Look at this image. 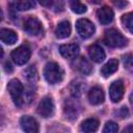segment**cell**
I'll return each instance as SVG.
<instances>
[{
    "instance_id": "7a4b0ae2",
    "label": "cell",
    "mask_w": 133,
    "mask_h": 133,
    "mask_svg": "<svg viewBox=\"0 0 133 133\" xmlns=\"http://www.w3.org/2000/svg\"><path fill=\"white\" fill-rule=\"evenodd\" d=\"M104 43L112 48H122L128 44L127 38L116 29H108L105 32Z\"/></svg>"
},
{
    "instance_id": "603a6c76",
    "label": "cell",
    "mask_w": 133,
    "mask_h": 133,
    "mask_svg": "<svg viewBox=\"0 0 133 133\" xmlns=\"http://www.w3.org/2000/svg\"><path fill=\"white\" fill-rule=\"evenodd\" d=\"M24 77H25V79H26L27 81H29V82H35V81L37 80V78H38V76H37V71H36L35 66H34V65L28 66V68L24 71Z\"/></svg>"
},
{
    "instance_id": "d4e9b609",
    "label": "cell",
    "mask_w": 133,
    "mask_h": 133,
    "mask_svg": "<svg viewBox=\"0 0 133 133\" xmlns=\"http://www.w3.org/2000/svg\"><path fill=\"white\" fill-rule=\"evenodd\" d=\"M117 131H118V126L116 123L112 121L107 122L103 128V133H117Z\"/></svg>"
},
{
    "instance_id": "6da1fadb",
    "label": "cell",
    "mask_w": 133,
    "mask_h": 133,
    "mask_svg": "<svg viewBox=\"0 0 133 133\" xmlns=\"http://www.w3.org/2000/svg\"><path fill=\"white\" fill-rule=\"evenodd\" d=\"M44 77L46 81L50 84H56L62 81L63 79V71L60 65L56 62H48L44 69Z\"/></svg>"
},
{
    "instance_id": "4fadbf2b",
    "label": "cell",
    "mask_w": 133,
    "mask_h": 133,
    "mask_svg": "<svg viewBox=\"0 0 133 133\" xmlns=\"http://www.w3.org/2000/svg\"><path fill=\"white\" fill-rule=\"evenodd\" d=\"M88 54L95 62H102L105 59V52L99 45H91L88 47Z\"/></svg>"
},
{
    "instance_id": "9a60e30c",
    "label": "cell",
    "mask_w": 133,
    "mask_h": 133,
    "mask_svg": "<svg viewBox=\"0 0 133 133\" xmlns=\"http://www.w3.org/2000/svg\"><path fill=\"white\" fill-rule=\"evenodd\" d=\"M71 30H72V28H71L70 22H68V21H62V22H60V23L57 25L56 30H55V35H56V37H58V38H66V37L70 36Z\"/></svg>"
},
{
    "instance_id": "4316f807",
    "label": "cell",
    "mask_w": 133,
    "mask_h": 133,
    "mask_svg": "<svg viewBox=\"0 0 133 133\" xmlns=\"http://www.w3.org/2000/svg\"><path fill=\"white\" fill-rule=\"evenodd\" d=\"M116 113H117V115H118L119 117H127V116L129 115V110H128L127 107L123 106V107L119 108V110H118Z\"/></svg>"
},
{
    "instance_id": "277c9868",
    "label": "cell",
    "mask_w": 133,
    "mask_h": 133,
    "mask_svg": "<svg viewBox=\"0 0 133 133\" xmlns=\"http://www.w3.org/2000/svg\"><path fill=\"white\" fill-rule=\"evenodd\" d=\"M31 55V50L27 45H22L18 48H16L11 53L10 57L14 60V62L18 65H23L25 64Z\"/></svg>"
},
{
    "instance_id": "83f0119b",
    "label": "cell",
    "mask_w": 133,
    "mask_h": 133,
    "mask_svg": "<svg viewBox=\"0 0 133 133\" xmlns=\"http://www.w3.org/2000/svg\"><path fill=\"white\" fill-rule=\"evenodd\" d=\"M114 4H115L119 9L125 8V7L128 5V3H127V2H125V1H115V2H114Z\"/></svg>"
},
{
    "instance_id": "484cf974",
    "label": "cell",
    "mask_w": 133,
    "mask_h": 133,
    "mask_svg": "<svg viewBox=\"0 0 133 133\" xmlns=\"http://www.w3.org/2000/svg\"><path fill=\"white\" fill-rule=\"evenodd\" d=\"M123 63L127 69L133 68V54H125L123 56Z\"/></svg>"
},
{
    "instance_id": "e0dca14e",
    "label": "cell",
    "mask_w": 133,
    "mask_h": 133,
    "mask_svg": "<svg viewBox=\"0 0 133 133\" xmlns=\"http://www.w3.org/2000/svg\"><path fill=\"white\" fill-rule=\"evenodd\" d=\"M0 38L6 45H14L18 41V35L14 30L3 28L0 30Z\"/></svg>"
},
{
    "instance_id": "30bf717a",
    "label": "cell",
    "mask_w": 133,
    "mask_h": 133,
    "mask_svg": "<svg viewBox=\"0 0 133 133\" xmlns=\"http://www.w3.org/2000/svg\"><path fill=\"white\" fill-rule=\"evenodd\" d=\"M59 52L62 57L68 59L76 58L79 54V47L76 44H66L59 47Z\"/></svg>"
},
{
    "instance_id": "ba28073f",
    "label": "cell",
    "mask_w": 133,
    "mask_h": 133,
    "mask_svg": "<svg viewBox=\"0 0 133 133\" xmlns=\"http://www.w3.org/2000/svg\"><path fill=\"white\" fill-rule=\"evenodd\" d=\"M20 125L25 133H38L39 127L35 118L29 115H24L20 119Z\"/></svg>"
},
{
    "instance_id": "8992f818",
    "label": "cell",
    "mask_w": 133,
    "mask_h": 133,
    "mask_svg": "<svg viewBox=\"0 0 133 133\" xmlns=\"http://www.w3.org/2000/svg\"><path fill=\"white\" fill-rule=\"evenodd\" d=\"M24 30L30 35H37L43 31V26L38 19L30 16L24 22Z\"/></svg>"
},
{
    "instance_id": "ffe728a7",
    "label": "cell",
    "mask_w": 133,
    "mask_h": 133,
    "mask_svg": "<svg viewBox=\"0 0 133 133\" xmlns=\"http://www.w3.org/2000/svg\"><path fill=\"white\" fill-rule=\"evenodd\" d=\"M63 111L69 119H76L78 116V106L75 102H71V101L65 102Z\"/></svg>"
},
{
    "instance_id": "4dcf8cb0",
    "label": "cell",
    "mask_w": 133,
    "mask_h": 133,
    "mask_svg": "<svg viewBox=\"0 0 133 133\" xmlns=\"http://www.w3.org/2000/svg\"><path fill=\"white\" fill-rule=\"evenodd\" d=\"M130 103H131V106L133 107V91H132L131 95H130Z\"/></svg>"
},
{
    "instance_id": "f546056e",
    "label": "cell",
    "mask_w": 133,
    "mask_h": 133,
    "mask_svg": "<svg viewBox=\"0 0 133 133\" xmlns=\"http://www.w3.org/2000/svg\"><path fill=\"white\" fill-rule=\"evenodd\" d=\"M123 133H133V125L131 124V125L127 126V127L124 129Z\"/></svg>"
},
{
    "instance_id": "cb8c5ba5",
    "label": "cell",
    "mask_w": 133,
    "mask_h": 133,
    "mask_svg": "<svg viewBox=\"0 0 133 133\" xmlns=\"http://www.w3.org/2000/svg\"><path fill=\"white\" fill-rule=\"evenodd\" d=\"M70 7H71V9H72L75 14H79V15L84 14V12L87 10L86 6H85L83 3H81L80 1H76V0L70 2Z\"/></svg>"
},
{
    "instance_id": "5b68a950",
    "label": "cell",
    "mask_w": 133,
    "mask_h": 133,
    "mask_svg": "<svg viewBox=\"0 0 133 133\" xmlns=\"http://www.w3.org/2000/svg\"><path fill=\"white\" fill-rule=\"evenodd\" d=\"M76 29L78 34L82 38L90 37L96 31L95 25L87 19H79L76 23Z\"/></svg>"
},
{
    "instance_id": "2e32d148",
    "label": "cell",
    "mask_w": 133,
    "mask_h": 133,
    "mask_svg": "<svg viewBox=\"0 0 133 133\" xmlns=\"http://www.w3.org/2000/svg\"><path fill=\"white\" fill-rule=\"evenodd\" d=\"M117 68H118V60L115 58L109 59L108 62H106L102 66L101 74L103 75V77H109L110 75H112L113 73L117 71Z\"/></svg>"
},
{
    "instance_id": "44dd1931",
    "label": "cell",
    "mask_w": 133,
    "mask_h": 133,
    "mask_svg": "<svg viewBox=\"0 0 133 133\" xmlns=\"http://www.w3.org/2000/svg\"><path fill=\"white\" fill-rule=\"evenodd\" d=\"M85 83L82 82V81H79V80H76V81H73L70 85V91H71V95L74 97V98H79L83 91L85 90Z\"/></svg>"
},
{
    "instance_id": "f1b7e54d",
    "label": "cell",
    "mask_w": 133,
    "mask_h": 133,
    "mask_svg": "<svg viewBox=\"0 0 133 133\" xmlns=\"http://www.w3.org/2000/svg\"><path fill=\"white\" fill-rule=\"evenodd\" d=\"M4 71L6 73H11L12 72V66H11V64H10L9 61H6L4 63Z\"/></svg>"
},
{
    "instance_id": "9c48e42d",
    "label": "cell",
    "mask_w": 133,
    "mask_h": 133,
    "mask_svg": "<svg viewBox=\"0 0 133 133\" xmlns=\"http://www.w3.org/2000/svg\"><path fill=\"white\" fill-rule=\"evenodd\" d=\"M124 91H125V87H124V83L122 80H116L112 82L109 88V95H110L111 101L113 103L119 102L124 96Z\"/></svg>"
},
{
    "instance_id": "5bb4252c",
    "label": "cell",
    "mask_w": 133,
    "mask_h": 133,
    "mask_svg": "<svg viewBox=\"0 0 133 133\" xmlns=\"http://www.w3.org/2000/svg\"><path fill=\"white\" fill-rule=\"evenodd\" d=\"M99 126H100V122L97 118L90 117L83 121L80 128L81 131H83V133H95L99 129Z\"/></svg>"
},
{
    "instance_id": "7402d4cb",
    "label": "cell",
    "mask_w": 133,
    "mask_h": 133,
    "mask_svg": "<svg viewBox=\"0 0 133 133\" xmlns=\"http://www.w3.org/2000/svg\"><path fill=\"white\" fill-rule=\"evenodd\" d=\"M121 21H122V24L124 25V27L130 33L133 34V14L128 12V14L123 15L122 18H121Z\"/></svg>"
},
{
    "instance_id": "52a82bcc",
    "label": "cell",
    "mask_w": 133,
    "mask_h": 133,
    "mask_svg": "<svg viewBox=\"0 0 133 133\" xmlns=\"http://www.w3.org/2000/svg\"><path fill=\"white\" fill-rule=\"evenodd\" d=\"M37 113L43 116V117H50L53 114L54 111V104L53 101L50 97H45L38 104L37 109H36Z\"/></svg>"
},
{
    "instance_id": "3957f363",
    "label": "cell",
    "mask_w": 133,
    "mask_h": 133,
    "mask_svg": "<svg viewBox=\"0 0 133 133\" xmlns=\"http://www.w3.org/2000/svg\"><path fill=\"white\" fill-rule=\"evenodd\" d=\"M7 89L9 91V95L15 103L16 106L21 107L23 104V95H24V87L23 84L18 79H11L8 82Z\"/></svg>"
},
{
    "instance_id": "8fae6325",
    "label": "cell",
    "mask_w": 133,
    "mask_h": 133,
    "mask_svg": "<svg viewBox=\"0 0 133 133\" xmlns=\"http://www.w3.org/2000/svg\"><path fill=\"white\" fill-rule=\"evenodd\" d=\"M113 10L109 6H102L97 11V17L102 25H107L113 20Z\"/></svg>"
},
{
    "instance_id": "ac0fdd59",
    "label": "cell",
    "mask_w": 133,
    "mask_h": 133,
    "mask_svg": "<svg viewBox=\"0 0 133 133\" xmlns=\"http://www.w3.org/2000/svg\"><path fill=\"white\" fill-rule=\"evenodd\" d=\"M75 66H76V69H77L80 73H82V74H84V75H89V74L92 72V66H91V64H90L89 61H88L86 58H84V57H79L78 59H76Z\"/></svg>"
},
{
    "instance_id": "7c38bea8",
    "label": "cell",
    "mask_w": 133,
    "mask_h": 133,
    "mask_svg": "<svg viewBox=\"0 0 133 133\" xmlns=\"http://www.w3.org/2000/svg\"><path fill=\"white\" fill-rule=\"evenodd\" d=\"M105 95L101 87L95 86L88 92V101L91 105H100L104 102Z\"/></svg>"
},
{
    "instance_id": "d6986e66",
    "label": "cell",
    "mask_w": 133,
    "mask_h": 133,
    "mask_svg": "<svg viewBox=\"0 0 133 133\" xmlns=\"http://www.w3.org/2000/svg\"><path fill=\"white\" fill-rule=\"evenodd\" d=\"M9 6L15 9V10H19V11H23V10H28L31 9L35 6V2L34 1H30V0H26V1H14L9 3Z\"/></svg>"
}]
</instances>
